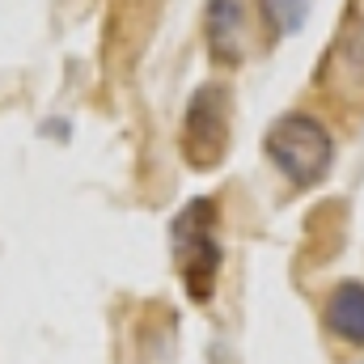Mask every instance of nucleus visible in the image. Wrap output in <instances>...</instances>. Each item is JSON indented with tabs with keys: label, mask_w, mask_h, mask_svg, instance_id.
Listing matches in <instances>:
<instances>
[{
	"label": "nucleus",
	"mask_w": 364,
	"mask_h": 364,
	"mask_svg": "<svg viewBox=\"0 0 364 364\" xmlns=\"http://www.w3.org/2000/svg\"><path fill=\"white\" fill-rule=\"evenodd\" d=\"M263 149H267L272 166L288 178L292 191L318 186L331 174V161H335V140H331L326 123L305 114V110L279 114L267 127V136H263Z\"/></svg>",
	"instance_id": "f257e3e1"
},
{
	"label": "nucleus",
	"mask_w": 364,
	"mask_h": 364,
	"mask_svg": "<svg viewBox=\"0 0 364 364\" xmlns=\"http://www.w3.org/2000/svg\"><path fill=\"white\" fill-rule=\"evenodd\" d=\"M174 263H178L182 288L191 301H212L216 275H220V233H216V208L212 199H191L170 225Z\"/></svg>",
	"instance_id": "f03ea898"
},
{
	"label": "nucleus",
	"mask_w": 364,
	"mask_h": 364,
	"mask_svg": "<svg viewBox=\"0 0 364 364\" xmlns=\"http://www.w3.org/2000/svg\"><path fill=\"white\" fill-rule=\"evenodd\" d=\"M229 136H233V90L220 81H203L191 93L182 114V161L199 174L216 170L229 157Z\"/></svg>",
	"instance_id": "7ed1b4c3"
},
{
	"label": "nucleus",
	"mask_w": 364,
	"mask_h": 364,
	"mask_svg": "<svg viewBox=\"0 0 364 364\" xmlns=\"http://www.w3.org/2000/svg\"><path fill=\"white\" fill-rule=\"evenodd\" d=\"M203 38H208V55L220 68H237L246 60V0H208Z\"/></svg>",
	"instance_id": "20e7f679"
},
{
	"label": "nucleus",
	"mask_w": 364,
	"mask_h": 364,
	"mask_svg": "<svg viewBox=\"0 0 364 364\" xmlns=\"http://www.w3.org/2000/svg\"><path fill=\"white\" fill-rule=\"evenodd\" d=\"M326 77H348L352 90H364V0H352L343 13L335 47L322 60V81Z\"/></svg>",
	"instance_id": "39448f33"
},
{
	"label": "nucleus",
	"mask_w": 364,
	"mask_h": 364,
	"mask_svg": "<svg viewBox=\"0 0 364 364\" xmlns=\"http://www.w3.org/2000/svg\"><path fill=\"white\" fill-rule=\"evenodd\" d=\"M326 331L339 335L343 343L364 348V284L348 279L326 296Z\"/></svg>",
	"instance_id": "423d86ee"
},
{
	"label": "nucleus",
	"mask_w": 364,
	"mask_h": 364,
	"mask_svg": "<svg viewBox=\"0 0 364 364\" xmlns=\"http://www.w3.org/2000/svg\"><path fill=\"white\" fill-rule=\"evenodd\" d=\"M259 13H263V21L272 26L275 38H284V34H296V30L305 26L309 0H259Z\"/></svg>",
	"instance_id": "0eeeda50"
}]
</instances>
